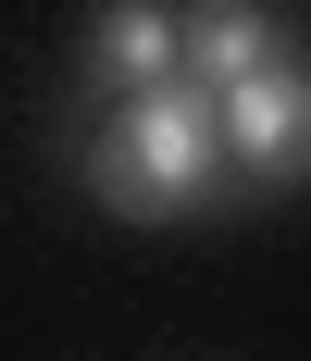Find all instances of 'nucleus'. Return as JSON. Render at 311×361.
Listing matches in <instances>:
<instances>
[{"mask_svg":"<svg viewBox=\"0 0 311 361\" xmlns=\"http://www.w3.org/2000/svg\"><path fill=\"white\" fill-rule=\"evenodd\" d=\"M224 162H249V175H311V63H262L249 87H224Z\"/></svg>","mask_w":311,"mask_h":361,"instance_id":"nucleus-2","label":"nucleus"},{"mask_svg":"<svg viewBox=\"0 0 311 361\" xmlns=\"http://www.w3.org/2000/svg\"><path fill=\"white\" fill-rule=\"evenodd\" d=\"M212 162H224V112L200 87H150L125 100V125L100 137V200L112 212H200Z\"/></svg>","mask_w":311,"mask_h":361,"instance_id":"nucleus-1","label":"nucleus"},{"mask_svg":"<svg viewBox=\"0 0 311 361\" xmlns=\"http://www.w3.org/2000/svg\"><path fill=\"white\" fill-rule=\"evenodd\" d=\"M262 63H274V25H262V13H237V0H212V13H187V87H200V100L249 87Z\"/></svg>","mask_w":311,"mask_h":361,"instance_id":"nucleus-3","label":"nucleus"}]
</instances>
